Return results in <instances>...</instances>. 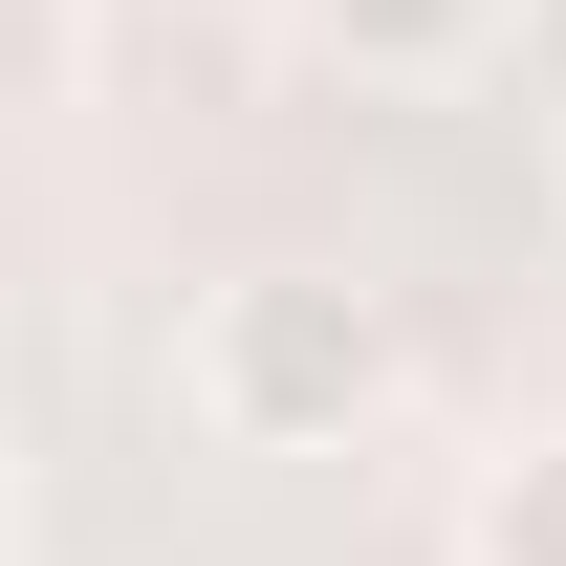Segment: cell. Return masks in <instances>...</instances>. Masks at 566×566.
Masks as SVG:
<instances>
[{"mask_svg":"<svg viewBox=\"0 0 566 566\" xmlns=\"http://www.w3.org/2000/svg\"><path fill=\"white\" fill-rule=\"evenodd\" d=\"M458 566H566V415L480 458V501H458Z\"/></svg>","mask_w":566,"mask_h":566,"instance_id":"3957f363","label":"cell"},{"mask_svg":"<svg viewBox=\"0 0 566 566\" xmlns=\"http://www.w3.org/2000/svg\"><path fill=\"white\" fill-rule=\"evenodd\" d=\"M392 392H415V327L349 262H240L175 327V415L218 458H349V436H392Z\"/></svg>","mask_w":566,"mask_h":566,"instance_id":"6da1fadb","label":"cell"},{"mask_svg":"<svg viewBox=\"0 0 566 566\" xmlns=\"http://www.w3.org/2000/svg\"><path fill=\"white\" fill-rule=\"evenodd\" d=\"M283 22H305L327 87H480L523 44V0H283Z\"/></svg>","mask_w":566,"mask_h":566,"instance_id":"7a4b0ae2","label":"cell"}]
</instances>
